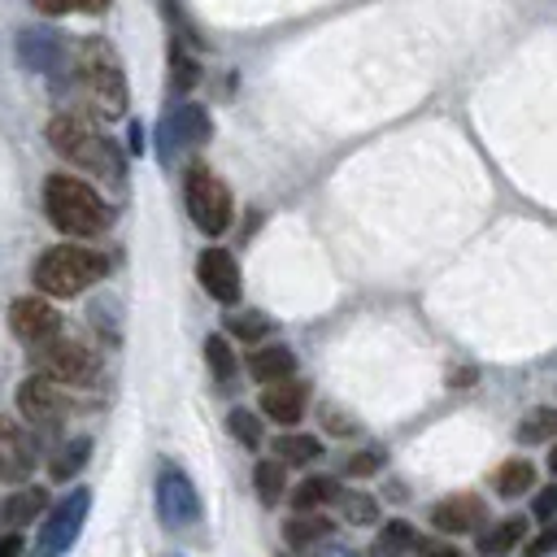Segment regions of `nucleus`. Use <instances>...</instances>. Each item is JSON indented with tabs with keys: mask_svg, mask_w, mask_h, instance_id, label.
<instances>
[{
	"mask_svg": "<svg viewBox=\"0 0 557 557\" xmlns=\"http://www.w3.org/2000/svg\"><path fill=\"white\" fill-rule=\"evenodd\" d=\"M44 213L48 222L70 239H96L113 226V209L96 187H87L74 174H48L44 183Z\"/></svg>",
	"mask_w": 557,
	"mask_h": 557,
	"instance_id": "obj_1",
	"label": "nucleus"
},
{
	"mask_svg": "<svg viewBox=\"0 0 557 557\" xmlns=\"http://www.w3.org/2000/svg\"><path fill=\"white\" fill-rule=\"evenodd\" d=\"M48 144H52V152L61 157V161H70L74 170H87V174H100V178H109V183H122L126 178V157H122V148L109 139V135H100L87 117H78V113H57L52 122H48Z\"/></svg>",
	"mask_w": 557,
	"mask_h": 557,
	"instance_id": "obj_2",
	"label": "nucleus"
},
{
	"mask_svg": "<svg viewBox=\"0 0 557 557\" xmlns=\"http://www.w3.org/2000/svg\"><path fill=\"white\" fill-rule=\"evenodd\" d=\"M109 274L104 252H91L83 244H52L48 252H39L35 261V287L52 300H70L83 296L91 283H100Z\"/></svg>",
	"mask_w": 557,
	"mask_h": 557,
	"instance_id": "obj_3",
	"label": "nucleus"
},
{
	"mask_svg": "<svg viewBox=\"0 0 557 557\" xmlns=\"http://www.w3.org/2000/svg\"><path fill=\"white\" fill-rule=\"evenodd\" d=\"M78 78H83V91L91 96V104L104 113V117H122L126 104H131V91H126V70H122V57L109 39H83L78 44Z\"/></svg>",
	"mask_w": 557,
	"mask_h": 557,
	"instance_id": "obj_4",
	"label": "nucleus"
},
{
	"mask_svg": "<svg viewBox=\"0 0 557 557\" xmlns=\"http://www.w3.org/2000/svg\"><path fill=\"white\" fill-rule=\"evenodd\" d=\"M183 200H187V213L191 222L205 231V235H222L231 226V191L226 183L209 170V165H191L187 178H183Z\"/></svg>",
	"mask_w": 557,
	"mask_h": 557,
	"instance_id": "obj_5",
	"label": "nucleus"
},
{
	"mask_svg": "<svg viewBox=\"0 0 557 557\" xmlns=\"http://www.w3.org/2000/svg\"><path fill=\"white\" fill-rule=\"evenodd\" d=\"M30 352H35V361H39V370L52 374V379L65 383V387H96V379H100V352L87 348L83 339L57 335V339H48V344H39V348H30Z\"/></svg>",
	"mask_w": 557,
	"mask_h": 557,
	"instance_id": "obj_6",
	"label": "nucleus"
},
{
	"mask_svg": "<svg viewBox=\"0 0 557 557\" xmlns=\"http://www.w3.org/2000/svg\"><path fill=\"white\" fill-rule=\"evenodd\" d=\"M87 509H91V492L87 487H74L65 500H57L39 527V557H61L74 548V540L83 535V522H87Z\"/></svg>",
	"mask_w": 557,
	"mask_h": 557,
	"instance_id": "obj_7",
	"label": "nucleus"
},
{
	"mask_svg": "<svg viewBox=\"0 0 557 557\" xmlns=\"http://www.w3.org/2000/svg\"><path fill=\"white\" fill-rule=\"evenodd\" d=\"M65 405H70V387L65 383H57L52 374H44V370H35V374H26L22 383H17V413L30 422V426H57L61 418H65Z\"/></svg>",
	"mask_w": 557,
	"mask_h": 557,
	"instance_id": "obj_8",
	"label": "nucleus"
},
{
	"mask_svg": "<svg viewBox=\"0 0 557 557\" xmlns=\"http://www.w3.org/2000/svg\"><path fill=\"white\" fill-rule=\"evenodd\" d=\"M157 513L165 527H196L200 522V492L178 466H165L157 474Z\"/></svg>",
	"mask_w": 557,
	"mask_h": 557,
	"instance_id": "obj_9",
	"label": "nucleus"
},
{
	"mask_svg": "<svg viewBox=\"0 0 557 557\" xmlns=\"http://www.w3.org/2000/svg\"><path fill=\"white\" fill-rule=\"evenodd\" d=\"M17 61L26 70H35V74L57 78V74L70 70V48H65L61 30H52V26H26V30H17Z\"/></svg>",
	"mask_w": 557,
	"mask_h": 557,
	"instance_id": "obj_10",
	"label": "nucleus"
},
{
	"mask_svg": "<svg viewBox=\"0 0 557 557\" xmlns=\"http://www.w3.org/2000/svg\"><path fill=\"white\" fill-rule=\"evenodd\" d=\"M209 135H213V122H209V113H205L196 100H178V104L161 117V152H165V161H170L178 148L205 144Z\"/></svg>",
	"mask_w": 557,
	"mask_h": 557,
	"instance_id": "obj_11",
	"label": "nucleus"
},
{
	"mask_svg": "<svg viewBox=\"0 0 557 557\" xmlns=\"http://www.w3.org/2000/svg\"><path fill=\"white\" fill-rule=\"evenodd\" d=\"M9 326H13L17 339H26L30 348H39V344H48V339L61 335V313L44 296H17L9 305Z\"/></svg>",
	"mask_w": 557,
	"mask_h": 557,
	"instance_id": "obj_12",
	"label": "nucleus"
},
{
	"mask_svg": "<svg viewBox=\"0 0 557 557\" xmlns=\"http://www.w3.org/2000/svg\"><path fill=\"white\" fill-rule=\"evenodd\" d=\"M35 461H39L35 435L17 418H4L0 413V483H26L30 470H35Z\"/></svg>",
	"mask_w": 557,
	"mask_h": 557,
	"instance_id": "obj_13",
	"label": "nucleus"
},
{
	"mask_svg": "<svg viewBox=\"0 0 557 557\" xmlns=\"http://www.w3.org/2000/svg\"><path fill=\"white\" fill-rule=\"evenodd\" d=\"M196 278L213 300H222V305L239 300V265H235V257L226 248H205L196 257Z\"/></svg>",
	"mask_w": 557,
	"mask_h": 557,
	"instance_id": "obj_14",
	"label": "nucleus"
},
{
	"mask_svg": "<svg viewBox=\"0 0 557 557\" xmlns=\"http://www.w3.org/2000/svg\"><path fill=\"white\" fill-rule=\"evenodd\" d=\"M483 518H487V505H483L474 492H457V496H448V500H440V505L431 509V527H435L440 535H466V531H474Z\"/></svg>",
	"mask_w": 557,
	"mask_h": 557,
	"instance_id": "obj_15",
	"label": "nucleus"
},
{
	"mask_svg": "<svg viewBox=\"0 0 557 557\" xmlns=\"http://www.w3.org/2000/svg\"><path fill=\"white\" fill-rule=\"evenodd\" d=\"M305 400H309L305 383L283 379V383H270V387L261 392V413H265L270 422H278V426H296V422L305 418Z\"/></svg>",
	"mask_w": 557,
	"mask_h": 557,
	"instance_id": "obj_16",
	"label": "nucleus"
},
{
	"mask_svg": "<svg viewBox=\"0 0 557 557\" xmlns=\"http://www.w3.org/2000/svg\"><path fill=\"white\" fill-rule=\"evenodd\" d=\"M248 374L257 379V383H283V379H292L296 374V352L292 348H283V344H261V348H252L248 352Z\"/></svg>",
	"mask_w": 557,
	"mask_h": 557,
	"instance_id": "obj_17",
	"label": "nucleus"
},
{
	"mask_svg": "<svg viewBox=\"0 0 557 557\" xmlns=\"http://www.w3.org/2000/svg\"><path fill=\"white\" fill-rule=\"evenodd\" d=\"M44 509H48V492H44V487H17V492H9V496L0 500V518H4L9 527H26V522H35Z\"/></svg>",
	"mask_w": 557,
	"mask_h": 557,
	"instance_id": "obj_18",
	"label": "nucleus"
},
{
	"mask_svg": "<svg viewBox=\"0 0 557 557\" xmlns=\"http://www.w3.org/2000/svg\"><path fill=\"white\" fill-rule=\"evenodd\" d=\"M492 487H496V496L518 500L522 492H531V487H535V466H531L527 457H509V461H500V466H496Z\"/></svg>",
	"mask_w": 557,
	"mask_h": 557,
	"instance_id": "obj_19",
	"label": "nucleus"
},
{
	"mask_svg": "<svg viewBox=\"0 0 557 557\" xmlns=\"http://www.w3.org/2000/svg\"><path fill=\"white\" fill-rule=\"evenodd\" d=\"M522 535H527V518H522V513H509V518H500L496 527H487V531L479 535V553H483V557H500V553L518 548Z\"/></svg>",
	"mask_w": 557,
	"mask_h": 557,
	"instance_id": "obj_20",
	"label": "nucleus"
},
{
	"mask_svg": "<svg viewBox=\"0 0 557 557\" xmlns=\"http://www.w3.org/2000/svg\"><path fill=\"white\" fill-rule=\"evenodd\" d=\"M518 444H548L557 440V405H535L518 426H513Z\"/></svg>",
	"mask_w": 557,
	"mask_h": 557,
	"instance_id": "obj_21",
	"label": "nucleus"
},
{
	"mask_svg": "<svg viewBox=\"0 0 557 557\" xmlns=\"http://www.w3.org/2000/svg\"><path fill=\"white\" fill-rule=\"evenodd\" d=\"M87 457H91V435H74V440H65L61 448H57V457H52V479L57 483H70L83 466H87Z\"/></svg>",
	"mask_w": 557,
	"mask_h": 557,
	"instance_id": "obj_22",
	"label": "nucleus"
},
{
	"mask_svg": "<svg viewBox=\"0 0 557 557\" xmlns=\"http://www.w3.org/2000/svg\"><path fill=\"white\" fill-rule=\"evenodd\" d=\"M335 496H339V487H335V479H326V474H309V479H300V483L292 487V505H296L300 513L322 509V505L335 500Z\"/></svg>",
	"mask_w": 557,
	"mask_h": 557,
	"instance_id": "obj_23",
	"label": "nucleus"
},
{
	"mask_svg": "<svg viewBox=\"0 0 557 557\" xmlns=\"http://www.w3.org/2000/svg\"><path fill=\"white\" fill-rule=\"evenodd\" d=\"M205 361H209L218 387H231V383H235L239 361H235V348L226 344V335H209V339H205Z\"/></svg>",
	"mask_w": 557,
	"mask_h": 557,
	"instance_id": "obj_24",
	"label": "nucleus"
},
{
	"mask_svg": "<svg viewBox=\"0 0 557 557\" xmlns=\"http://www.w3.org/2000/svg\"><path fill=\"white\" fill-rule=\"evenodd\" d=\"M274 453H278V461L283 466H309V461H318L322 457V440H313V435H278L274 440Z\"/></svg>",
	"mask_w": 557,
	"mask_h": 557,
	"instance_id": "obj_25",
	"label": "nucleus"
},
{
	"mask_svg": "<svg viewBox=\"0 0 557 557\" xmlns=\"http://www.w3.org/2000/svg\"><path fill=\"white\" fill-rule=\"evenodd\" d=\"M335 505H339V513H344V522H352V527H374L379 522V500L374 496H366V492H339L335 496Z\"/></svg>",
	"mask_w": 557,
	"mask_h": 557,
	"instance_id": "obj_26",
	"label": "nucleus"
},
{
	"mask_svg": "<svg viewBox=\"0 0 557 557\" xmlns=\"http://www.w3.org/2000/svg\"><path fill=\"white\" fill-rule=\"evenodd\" d=\"M226 331L244 344H261L270 335V318L261 309H239V313H226Z\"/></svg>",
	"mask_w": 557,
	"mask_h": 557,
	"instance_id": "obj_27",
	"label": "nucleus"
},
{
	"mask_svg": "<svg viewBox=\"0 0 557 557\" xmlns=\"http://www.w3.org/2000/svg\"><path fill=\"white\" fill-rule=\"evenodd\" d=\"M252 483H257L261 505H278V496H283V487H287V470H283V461H278V457H274V461H257Z\"/></svg>",
	"mask_w": 557,
	"mask_h": 557,
	"instance_id": "obj_28",
	"label": "nucleus"
},
{
	"mask_svg": "<svg viewBox=\"0 0 557 557\" xmlns=\"http://www.w3.org/2000/svg\"><path fill=\"white\" fill-rule=\"evenodd\" d=\"M283 535H287V544H296V548H305V544H318V540H326L331 535V522L326 518H309V513H300V518H292V522H283Z\"/></svg>",
	"mask_w": 557,
	"mask_h": 557,
	"instance_id": "obj_29",
	"label": "nucleus"
},
{
	"mask_svg": "<svg viewBox=\"0 0 557 557\" xmlns=\"http://www.w3.org/2000/svg\"><path fill=\"white\" fill-rule=\"evenodd\" d=\"M226 431H231L239 444H248V448H261V418H257L252 409L235 405V409L226 413Z\"/></svg>",
	"mask_w": 557,
	"mask_h": 557,
	"instance_id": "obj_30",
	"label": "nucleus"
},
{
	"mask_svg": "<svg viewBox=\"0 0 557 557\" xmlns=\"http://www.w3.org/2000/svg\"><path fill=\"white\" fill-rule=\"evenodd\" d=\"M30 4L48 17H65V13H104L113 0H30Z\"/></svg>",
	"mask_w": 557,
	"mask_h": 557,
	"instance_id": "obj_31",
	"label": "nucleus"
},
{
	"mask_svg": "<svg viewBox=\"0 0 557 557\" xmlns=\"http://www.w3.org/2000/svg\"><path fill=\"white\" fill-rule=\"evenodd\" d=\"M379 466H383V448H357V453L344 457V474H348V479H366V474H374Z\"/></svg>",
	"mask_w": 557,
	"mask_h": 557,
	"instance_id": "obj_32",
	"label": "nucleus"
},
{
	"mask_svg": "<svg viewBox=\"0 0 557 557\" xmlns=\"http://www.w3.org/2000/svg\"><path fill=\"white\" fill-rule=\"evenodd\" d=\"M383 544H392V548H418V544H422V535H418L409 522L392 518V522L383 527Z\"/></svg>",
	"mask_w": 557,
	"mask_h": 557,
	"instance_id": "obj_33",
	"label": "nucleus"
},
{
	"mask_svg": "<svg viewBox=\"0 0 557 557\" xmlns=\"http://www.w3.org/2000/svg\"><path fill=\"white\" fill-rule=\"evenodd\" d=\"M531 513H535V518H557V479L531 496Z\"/></svg>",
	"mask_w": 557,
	"mask_h": 557,
	"instance_id": "obj_34",
	"label": "nucleus"
},
{
	"mask_svg": "<svg viewBox=\"0 0 557 557\" xmlns=\"http://www.w3.org/2000/svg\"><path fill=\"white\" fill-rule=\"evenodd\" d=\"M548 553H557V518L535 540H527V557H548Z\"/></svg>",
	"mask_w": 557,
	"mask_h": 557,
	"instance_id": "obj_35",
	"label": "nucleus"
},
{
	"mask_svg": "<svg viewBox=\"0 0 557 557\" xmlns=\"http://www.w3.org/2000/svg\"><path fill=\"white\" fill-rule=\"evenodd\" d=\"M322 426L331 435H352V418L344 409H335V405H322Z\"/></svg>",
	"mask_w": 557,
	"mask_h": 557,
	"instance_id": "obj_36",
	"label": "nucleus"
},
{
	"mask_svg": "<svg viewBox=\"0 0 557 557\" xmlns=\"http://www.w3.org/2000/svg\"><path fill=\"white\" fill-rule=\"evenodd\" d=\"M413 553H418V557H466L457 544H444V540H422Z\"/></svg>",
	"mask_w": 557,
	"mask_h": 557,
	"instance_id": "obj_37",
	"label": "nucleus"
},
{
	"mask_svg": "<svg viewBox=\"0 0 557 557\" xmlns=\"http://www.w3.org/2000/svg\"><path fill=\"white\" fill-rule=\"evenodd\" d=\"M170 65L178 70V74H174V78H178V87H191V83H196V65H191L187 57H178L174 48H170Z\"/></svg>",
	"mask_w": 557,
	"mask_h": 557,
	"instance_id": "obj_38",
	"label": "nucleus"
},
{
	"mask_svg": "<svg viewBox=\"0 0 557 557\" xmlns=\"http://www.w3.org/2000/svg\"><path fill=\"white\" fill-rule=\"evenodd\" d=\"M144 148H148V135H144V126H139V122H131V131H126V152H131V157H139Z\"/></svg>",
	"mask_w": 557,
	"mask_h": 557,
	"instance_id": "obj_39",
	"label": "nucleus"
},
{
	"mask_svg": "<svg viewBox=\"0 0 557 557\" xmlns=\"http://www.w3.org/2000/svg\"><path fill=\"white\" fill-rule=\"evenodd\" d=\"M17 553H22V535H17V531L0 535V557H17Z\"/></svg>",
	"mask_w": 557,
	"mask_h": 557,
	"instance_id": "obj_40",
	"label": "nucleus"
},
{
	"mask_svg": "<svg viewBox=\"0 0 557 557\" xmlns=\"http://www.w3.org/2000/svg\"><path fill=\"white\" fill-rule=\"evenodd\" d=\"M374 557H400V548H392V544L379 540V544H374Z\"/></svg>",
	"mask_w": 557,
	"mask_h": 557,
	"instance_id": "obj_41",
	"label": "nucleus"
},
{
	"mask_svg": "<svg viewBox=\"0 0 557 557\" xmlns=\"http://www.w3.org/2000/svg\"><path fill=\"white\" fill-rule=\"evenodd\" d=\"M548 470H553V479H557V444H553V453H548Z\"/></svg>",
	"mask_w": 557,
	"mask_h": 557,
	"instance_id": "obj_42",
	"label": "nucleus"
}]
</instances>
